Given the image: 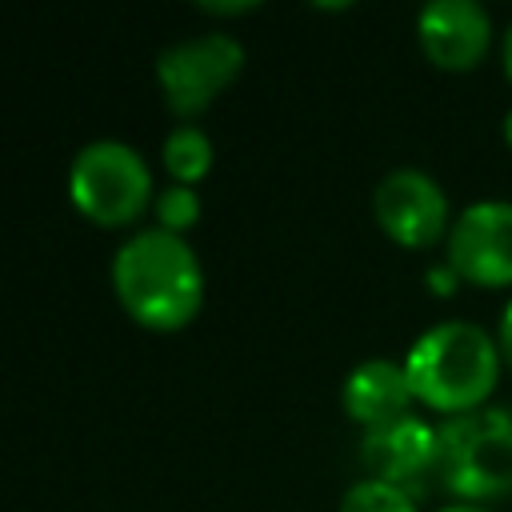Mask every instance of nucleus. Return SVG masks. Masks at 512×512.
I'll return each mask as SVG.
<instances>
[{
  "instance_id": "15",
  "label": "nucleus",
  "mask_w": 512,
  "mask_h": 512,
  "mask_svg": "<svg viewBox=\"0 0 512 512\" xmlns=\"http://www.w3.org/2000/svg\"><path fill=\"white\" fill-rule=\"evenodd\" d=\"M496 344H500L504 368L512 372V300L504 304V312H500V320H496Z\"/></svg>"
},
{
  "instance_id": "7",
  "label": "nucleus",
  "mask_w": 512,
  "mask_h": 512,
  "mask_svg": "<svg viewBox=\"0 0 512 512\" xmlns=\"http://www.w3.org/2000/svg\"><path fill=\"white\" fill-rule=\"evenodd\" d=\"M444 260L460 284L496 292L512 288V200H472L456 212Z\"/></svg>"
},
{
  "instance_id": "14",
  "label": "nucleus",
  "mask_w": 512,
  "mask_h": 512,
  "mask_svg": "<svg viewBox=\"0 0 512 512\" xmlns=\"http://www.w3.org/2000/svg\"><path fill=\"white\" fill-rule=\"evenodd\" d=\"M424 280H428V288H432L436 296H452V292L460 288V276H456V272L448 268V260H440V264H432Z\"/></svg>"
},
{
  "instance_id": "11",
  "label": "nucleus",
  "mask_w": 512,
  "mask_h": 512,
  "mask_svg": "<svg viewBox=\"0 0 512 512\" xmlns=\"http://www.w3.org/2000/svg\"><path fill=\"white\" fill-rule=\"evenodd\" d=\"M212 164V140L196 124H180L164 136V168L172 172L176 184H192L208 172Z\"/></svg>"
},
{
  "instance_id": "2",
  "label": "nucleus",
  "mask_w": 512,
  "mask_h": 512,
  "mask_svg": "<svg viewBox=\"0 0 512 512\" xmlns=\"http://www.w3.org/2000/svg\"><path fill=\"white\" fill-rule=\"evenodd\" d=\"M112 288L124 312L144 328H184L204 300L200 256L168 228H140L112 256Z\"/></svg>"
},
{
  "instance_id": "5",
  "label": "nucleus",
  "mask_w": 512,
  "mask_h": 512,
  "mask_svg": "<svg viewBox=\"0 0 512 512\" xmlns=\"http://www.w3.org/2000/svg\"><path fill=\"white\" fill-rule=\"evenodd\" d=\"M244 68V44L228 32H200L156 56V80L176 116L204 112Z\"/></svg>"
},
{
  "instance_id": "18",
  "label": "nucleus",
  "mask_w": 512,
  "mask_h": 512,
  "mask_svg": "<svg viewBox=\"0 0 512 512\" xmlns=\"http://www.w3.org/2000/svg\"><path fill=\"white\" fill-rule=\"evenodd\" d=\"M436 512H492V508H480V504H444Z\"/></svg>"
},
{
  "instance_id": "4",
  "label": "nucleus",
  "mask_w": 512,
  "mask_h": 512,
  "mask_svg": "<svg viewBox=\"0 0 512 512\" xmlns=\"http://www.w3.org/2000/svg\"><path fill=\"white\" fill-rule=\"evenodd\" d=\"M68 192H72V204L88 220L116 228V224L136 220L148 208L152 172H148V160L132 144L100 136V140H88L72 156Z\"/></svg>"
},
{
  "instance_id": "12",
  "label": "nucleus",
  "mask_w": 512,
  "mask_h": 512,
  "mask_svg": "<svg viewBox=\"0 0 512 512\" xmlns=\"http://www.w3.org/2000/svg\"><path fill=\"white\" fill-rule=\"evenodd\" d=\"M336 512H420V496H412L400 484L364 476V480H356V484L344 488Z\"/></svg>"
},
{
  "instance_id": "17",
  "label": "nucleus",
  "mask_w": 512,
  "mask_h": 512,
  "mask_svg": "<svg viewBox=\"0 0 512 512\" xmlns=\"http://www.w3.org/2000/svg\"><path fill=\"white\" fill-rule=\"evenodd\" d=\"M204 12H220V16H232V12H252L256 4H200Z\"/></svg>"
},
{
  "instance_id": "6",
  "label": "nucleus",
  "mask_w": 512,
  "mask_h": 512,
  "mask_svg": "<svg viewBox=\"0 0 512 512\" xmlns=\"http://www.w3.org/2000/svg\"><path fill=\"white\" fill-rule=\"evenodd\" d=\"M372 220L380 232L412 252H424L440 240H448L452 208L440 180L424 168H392L372 188Z\"/></svg>"
},
{
  "instance_id": "8",
  "label": "nucleus",
  "mask_w": 512,
  "mask_h": 512,
  "mask_svg": "<svg viewBox=\"0 0 512 512\" xmlns=\"http://www.w3.org/2000/svg\"><path fill=\"white\" fill-rule=\"evenodd\" d=\"M416 40L432 68L476 72L496 44V24L480 0H432L416 16Z\"/></svg>"
},
{
  "instance_id": "1",
  "label": "nucleus",
  "mask_w": 512,
  "mask_h": 512,
  "mask_svg": "<svg viewBox=\"0 0 512 512\" xmlns=\"http://www.w3.org/2000/svg\"><path fill=\"white\" fill-rule=\"evenodd\" d=\"M404 372L416 404L436 416H464L492 404L504 376L496 332L476 320H440L412 340L404 352Z\"/></svg>"
},
{
  "instance_id": "10",
  "label": "nucleus",
  "mask_w": 512,
  "mask_h": 512,
  "mask_svg": "<svg viewBox=\"0 0 512 512\" xmlns=\"http://www.w3.org/2000/svg\"><path fill=\"white\" fill-rule=\"evenodd\" d=\"M340 404L344 412L360 424V428H376L388 420H400L412 412L416 396L404 372V360H388V356H372L360 360L340 388Z\"/></svg>"
},
{
  "instance_id": "9",
  "label": "nucleus",
  "mask_w": 512,
  "mask_h": 512,
  "mask_svg": "<svg viewBox=\"0 0 512 512\" xmlns=\"http://www.w3.org/2000/svg\"><path fill=\"white\" fill-rule=\"evenodd\" d=\"M432 460H436V424H428L416 412L360 432L364 472L372 480L400 484L412 496H424V488H432Z\"/></svg>"
},
{
  "instance_id": "3",
  "label": "nucleus",
  "mask_w": 512,
  "mask_h": 512,
  "mask_svg": "<svg viewBox=\"0 0 512 512\" xmlns=\"http://www.w3.org/2000/svg\"><path fill=\"white\" fill-rule=\"evenodd\" d=\"M432 488L452 504L512 500V404H484L436 424Z\"/></svg>"
},
{
  "instance_id": "19",
  "label": "nucleus",
  "mask_w": 512,
  "mask_h": 512,
  "mask_svg": "<svg viewBox=\"0 0 512 512\" xmlns=\"http://www.w3.org/2000/svg\"><path fill=\"white\" fill-rule=\"evenodd\" d=\"M500 136H504V144L512 148V108L504 112V120H500Z\"/></svg>"
},
{
  "instance_id": "16",
  "label": "nucleus",
  "mask_w": 512,
  "mask_h": 512,
  "mask_svg": "<svg viewBox=\"0 0 512 512\" xmlns=\"http://www.w3.org/2000/svg\"><path fill=\"white\" fill-rule=\"evenodd\" d=\"M500 72H504V80L512 84V20H508V28L500 32Z\"/></svg>"
},
{
  "instance_id": "13",
  "label": "nucleus",
  "mask_w": 512,
  "mask_h": 512,
  "mask_svg": "<svg viewBox=\"0 0 512 512\" xmlns=\"http://www.w3.org/2000/svg\"><path fill=\"white\" fill-rule=\"evenodd\" d=\"M152 208H156V228H168V232L184 236V228H192L196 216H200V196H196L192 184H176L172 180V184H164L156 192Z\"/></svg>"
}]
</instances>
